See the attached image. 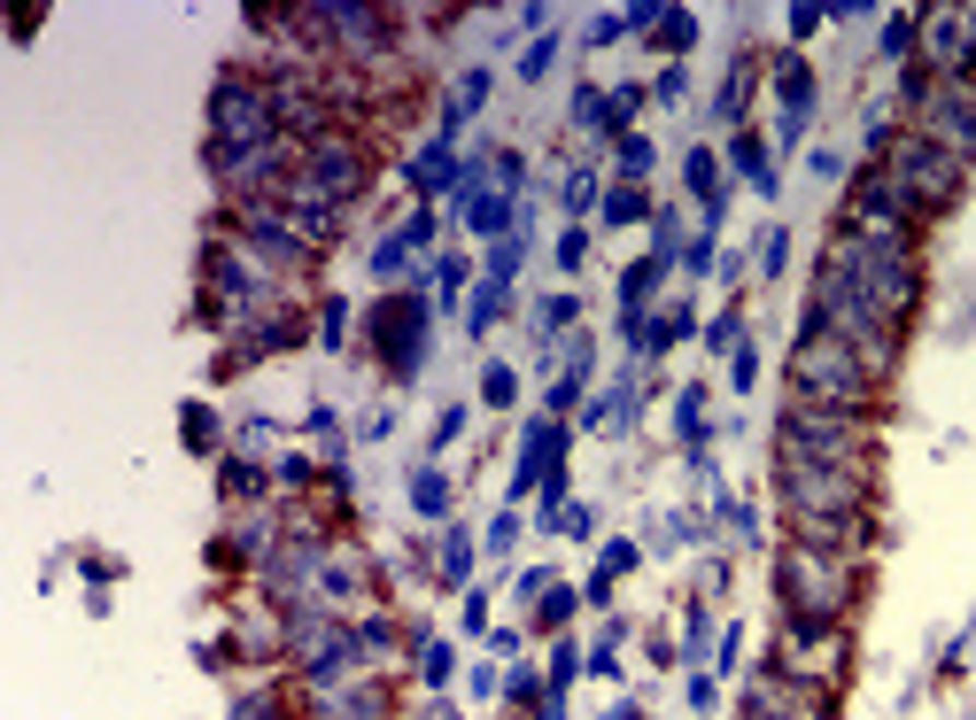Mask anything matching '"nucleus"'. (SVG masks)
<instances>
[{
	"mask_svg": "<svg viewBox=\"0 0 976 720\" xmlns=\"http://www.w3.org/2000/svg\"><path fill=\"white\" fill-rule=\"evenodd\" d=\"M875 365L852 349V341H837V333H822V326H798V349H790V388H798V403H814V411H868V396H875Z\"/></svg>",
	"mask_w": 976,
	"mask_h": 720,
	"instance_id": "f257e3e1",
	"label": "nucleus"
},
{
	"mask_svg": "<svg viewBox=\"0 0 976 720\" xmlns=\"http://www.w3.org/2000/svg\"><path fill=\"white\" fill-rule=\"evenodd\" d=\"M830 272H845V280L860 287V303H868V310H883L892 326H907V318H915V303H922V263H915V248H907V240L837 233Z\"/></svg>",
	"mask_w": 976,
	"mask_h": 720,
	"instance_id": "f03ea898",
	"label": "nucleus"
},
{
	"mask_svg": "<svg viewBox=\"0 0 976 720\" xmlns=\"http://www.w3.org/2000/svg\"><path fill=\"white\" fill-rule=\"evenodd\" d=\"M775 496L790 527H852L868 511V473L860 465H822V458H783Z\"/></svg>",
	"mask_w": 976,
	"mask_h": 720,
	"instance_id": "7ed1b4c3",
	"label": "nucleus"
},
{
	"mask_svg": "<svg viewBox=\"0 0 976 720\" xmlns=\"http://www.w3.org/2000/svg\"><path fill=\"white\" fill-rule=\"evenodd\" d=\"M256 147H280V102H272V85L217 78V94H210V163H233V155H256Z\"/></svg>",
	"mask_w": 976,
	"mask_h": 720,
	"instance_id": "20e7f679",
	"label": "nucleus"
},
{
	"mask_svg": "<svg viewBox=\"0 0 976 720\" xmlns=\"http://www.w3.org/2000/svg\"><path fill=\"white\" fill-rule=\"evenodd\" d=\"M775 589H783V612H790V619H814V627H830V619L852 604V566H845L837 551L790 543V551L775 558Z\"/></svg>",
	"mask_w": 976,
	"mask_h": 720,
	"instance_id": "39448f33",
	"label": "nucleus"
},
{
	"mask_svg": "<svg viewBox=\"0 0 976 720\" xmlns=\"http://www.w3.org/2000/svg\"><path fill=\"white\" fill-rule=\"evenodd\" d=\"M875 170L892 178V194H899L915 217H922V210H945V202L961 194V155H953V147H938L930 132H907V140H892Z\"/></svg>",
	"mask_w": 976,
	"mask_h": 720,
	"instance_id": "423d86ee",
	"label": "nucleus"
},
{
	"mask_svg": "<svg viewBox=\"0 0 976 720\" xmlns=\"http://www.w3.org/2000/svg\"><path fill=\"white\" fill-rule=\"evenodd\" d=\"M783 458H822V465H860L868 473V426L852 411H814V403H790L775 426Z\"/></svg>",
	"mask_w": 976,
	"mask_h": 720,
	"instance_id": "0eeeda50",
	"label": "nucleus"
},
{
	"mask_svg": "<svg viewBox=\"0 0 976 720\" xmlns=\"http://www.w3.org/2000/svg\"><path fill=\"white\" fill-rule=\"evenodd\" d=\"M373 349L388 356V373L396 380H419V365H426V295H388L380 310H373Z\"/></svg>",
	"mask_w": 976,
	"mask_h": 720,
	"instance_id": "6e6552de",
	"label": "nucleus"
},
{
	"mask_svg": "<svg viewBox=\"0 0 976 720\" xmlns=\"http://www.w3.org/2000/svg\"><path fill=\"white\" fill-rule=\"evenodd\" d=\"M930 62L953 70V78L976 70V9H945V16H930Z\"/></svg>",
	"mask_w": 976,
	"mask_h": 720,
	"instance_id": "1a4fd4ad",
	"label": "nucleus"
},
{
	"mask_svg": "<svg viewBox=\"0 0 976 720\" xmlns=\"http://www.w3.org/2000/svg\"><path fill=\"white\" fill-rule=\"evenodd\" d=\"M930 140H938V147H953V155H976V102H968V94L930 102Z\"/></svg>",
	"mask_w": 976,
	"mask_h": 720,
	"instance_id": "9d476101",
	"label": "nucleus"
},
{
	"mask_svg": "<svg viewBox=\"0 0 976 720\" xmlns=\"http://www.w3.org/2000/svg\"><path fill=\"white\" fill-rule=\"evenodd\" d=\"M403 178L419 194H458V178H466V163H450V140H426L411 163H403Z\"/></svg>",
	"mask_w": 976,
	"mask_h": 720,
	"instance_id": "9b49d317",
	"label": "nucleus"
},
{
	"mask_svg": "<svg viewBox=\"0 0 976 720\" xmlns=\"http://www.w3.org/2000/svg\"><path fill=\"white\" fill-rule=\"evenodd\" d=\"M775 102H783V117H814V70L798 55L775 62Z\"/></svg>",
	"mask_w": 976,
	"mask_h": 720,
	"instance_id": "f8f14e48",
	"label": "nucleus"
},
{
	"mask_svg": "<svg viewBox=\"0 0 976 720\" xmlns=\"http://www.w3.org/2000/svg\"><path fill=\"white\" fill-rule=\"evenodd\" d=\"M481 102H489V70H466V78L450 85V102H442V132H434V140H450V132H458Z\"/></svg>",
	"mask_w": 976,
	"mask_h": 720,
	"instance_id": "ddd939ff",
	"label": "nucleus"
},
{
	"mask_svg": "<svg viewBox=\"0 0 976 720\" xmlns=\"http://www.w3.org/2000/svg\"><path fill=\"white\" fill-rule=\"evenodd\" d=\"M659 272H667V263H659V256H644V263H628V280H620V318H644V303L659 295Z\"/></svg>",
	"mask_w": 976,
	"mask_h": 720,
	"instance_id": "4468645a",
	"label": "nucleus"
},
{
	"mask_svg": "<svg viewBox=\"0 0 976 720\" xmlns=\"http://www.w3.org/2000/svg\"><path fill=\"white\" fill-rule=\"evenodd\" d=\"M511 217H519V210H511V194H473V202H466V233L504 240V233H511Z\"/></svg>",
	"mask_w": 976,
	"mask_h": 720,
	"instance_id": "2eb2a0df",
	"label": "nucleus"
},
{
	"mask_svg": "<svg viewBox=\"0 0 976 720\" xmlns=\"http://www.w3.org/2000/svg\"><path fill=\"white\" fill-rule=\"evenodd\" d=\"M729 163H737V170L752 178V187H760V194H775V163H767V140H760V132H737V147H729Z\"/></svg>",
	"mask_w": 976,
	"mask_h": 720,
	"instance_id": "dca6fc26",
	"label": "nucleus"
},
{
	"mask_svg": "<svg viewBox=\"0 0 976 720\" xmlns=\"http://www.w3.org/2000/svg\"><path fill=\"white\" fill-rule=\"evenodd\" d=\"M411 511H419V519H442V511H450V473L419 465V473H411Z\"/></svg>",
	"mask_w": 976,
	"mask_h": 720,
	"instance_id": "f3484780",
	"label": "nucleus"
},
{
	"mask_svg": "<svg viewBox=\"0 0 976 720\" xmlns=\"http://www.w3.org/2000/svg\"><path fill=\"white\" fill-rule=\"evenodd\" d=\"M651 32H659V39H651L659 55H690V47H697V16H690V9H667Z\"/></svg>",
	"mask_w": 976,
	"mask_h": 720,
	"instance_id": "a211bd4d",
	"label": "nucleus"
},
{
	"mask_svg": "<svg viewBox=\"0 0 976 720\" xmlns=\"http://www.w3.org/2000/svg\"><path fill=\"white\" fill-rule=\"evenodd\" d=\"M752 78H760L752 62H737V70H729V85H721V102H714V117H721V125H744V102H752Z\"/></svg>",
	"mask_w": 976,
	"mask_h": 720,
	"instance_id": "6ab92c4d",
	"label": "nucleus"
},
{
	"mask_svg": "<svg viewBox=\"0 0 976 720\" xmlns=\"http://www.w3.org/2000/svg\"><path fill=\"white\" fill-rule=\"evenodd\" d=\"M179 441L195 449V458H210V449H217V411H202V403H187V411H179Z\"/></svg>",
	"mask_w": 976,
	"mask_h": 720,
	"instance_id": "aec40b11",
	"label": "nucleus"
},
{
	"mask_svg": "<svg viewBox=\"0 0 976 720\" xmlns=\"http://www.w3.org/2000/svg\"><path fill=\"white\" fill-rule=\"evenodd\" d=\"M651 163H659V147H651L644 132H620V178H628V187H636V178H651Z\"/></svg>",
	"mask_w": 976,
	"mask_h": 720,
	"instance_id": "412c9836",
	"label": "nucleus"
},
{
	"mask_svg": "<svg viewBox=\"0 0 976 720\" xmlns=\"http://www.w3.org/2000/svg\"><path fill=\"white\" fill-rule=\"evenodd\" d=\"M504 310H511V287H504V280H481V295H473V318H466V326H473V333H489Z\"/></svg>",
	"mask_w": 976,
	"mask_h": 720,
	"instance_id": "4be33fe9",
	"label": "nucleus"
},
{
	"mask_svg": "<svg viewBox=\"0 0 976 720\" xmlns=\"http://www.w3.org/2000/svg\"><path fill=\"white\" fill-rule=\"evenodd\" d=\"M674 434H682L690 449L705 441V388H682V396H674Z\"/></svg>",
	"mask_w": 976,
	"mask_h": 720,
	"instance_id": "5701e85b",
	"label": "nucleus"
},
{
	"mask_svg": "<svg viewBox=\"0 0 976 720\" xmlns=\"http://www.w3.org/2000/svg\"><path fill=\"white\" fill-rule=\"evenodd\" d=\"M426 280H434V295H442V303H458V295H466V280H473V263H466V256H434V272H426Z\"/></svg>",
	"mask_w": 976,
	"mask_h": 720,
	"instance_id": "b1692460",
	"label": "nucleus"
},
{
	"mask_svg": "<svg viewBox=\"0 0 976 720\" xmlns=\"http://www.w3.org/2000/svg\"><path fill=\"white\" fill-rule=\"evenodd\" d=\"M434 558H442V581H466V574H473V543H466L458 527L442 534V551H434Z\"/></svg>",
	"mask_w": 976,
	"mask_h": 720,
	"instance_id": "393cba45",
	"label": "nucleus"
},
{
	"mask_svg": "<svg viewBox=\"0 0 976 720\" xmlns=\"http://www.w3.org/2000/svg\"><path fill=\"white\" fill-rule=\"evenodd\" d=\"M225 496L240 504V496H263V465L256 458H225Z\"/></svg>",
	"mask_w": 976,
	"mask_h": 720,
	"instance_id": "a878e982",
	"label": "nucleus"
},
{
	"mask_svg": "<svg viewBox=\"0 0 976 720\" xmlns=\"http://www.w3.org/2000/svg\"><path fill=\"white\" fill-rule=\"evenodd\" d=\"M419 674H426V689H442V682L458 674V651L450 644H419Z\"/></svg>",
	"mask_w": 976,
	"mask_h": 720,
	"instance_id": "bb28decb",
	"label": "nucleus"
},
{
	"mask_svg": "<svg viewBox=\"0 0 976 720\" xmlns=\"http://www.w3.org/2000/svg\"><path fill=\"white\" fill-rule=\"evenodd\" d=\"M519 256H527V233H504V240L489 248V280H504V287H511V272H519Z\"/></svg>",
	"mask_w": 976,
	"mask_h": 720,
	"instance_id": "cd10ccee",
	"label": "nucleus"
},
{
	"mask_svg": "<svg viewBox=\"0 0 976 720\" xmlns=\"http://www.w3.org/2000/svg\"><path fill=\"white\" fill-rule=\"evenodd\" d=\"M574 604H581V597L551 581V589H543V604H536V627H566V619H574Z\"/></svg>",
	"mask_w": 976,
	"mask_h": 720,
	"instance_id": "c85d7f7f",
	"label": "nucleus"
},
{
	"mask_svg": "<svg viewBox=\"0 0 976 720\" xmlns=\"http://www.w3.org/2000/svg\"><path fill=\"white\" fill-rule=\"evenodd\" d=\"M644 217V187H612L604 194V225H636Z\"/></svg>",
	"mask_w": 976,
	"mask_h": 720,
	"instance_id": "c756f323",
	"label": "nucleus"
},
{
	"mask_svg": "<svg viewBox=\"0 0 976 720\" xmlns=\"http://www.w3.org/2000/svg\"><path fill=\"white\" fill-rule=\"evenodd\" d=\"M915 32H922V16H892V24H883V39H875V47H883V55L899 62V55H915Z\"/></svg>",
	"mask_w": 976,
	"mask_h": 720,
	"instance_id": "7c9ffc66",
	"label": "nucleus"
},
{
	"mask_svg": "<svg viewBox=\"0 0 976 720\" xmlns=\"http://www.w3.org/2000/svg\"><path fill=\"white\" fill-rule=\"evenodd\" d=\"M511 396H519V373H511V365H489V373H481V403H496V411H504Z\"/></svg>",
	"mask_w": 976,
	"mask_h": 720,
	"instance_id": "2f4dec72",
	"label": "nucleus"
},
{
	"mask_svg": "<svg viewBox=\"0 0 976 720\" xmlns=\"http://www.w3.org/2000/svg\"><path fill=\"white\" fill-rule=\"evenodd\" d=\"M581 666H589V651H574V644H558V651H551V697H566V682H574Z\"/></svg>",
	"mask_w": 976,
	"mask_h": 720,
	"instance_id": "473e14b6",
	"label": "nucleus"
},
{
	"mask_svg": "<svg viewBox=\"0 0 976 720\" xmlns=\"http://www.w3.org/2000/svg\"><path fill=\"white\" fill-rule=\"evenodd\" d=\"M403 263H411V240H403V233H388V240L373 248V272H380V280H396Z\"/></svg>",
	"mask_w": 976,
	"mask_h": 720,
	"instance_id": "72a5a7b5",
	"label": "nucleus"
},
{
	"mask_svg": "<svg viewBox=\"0 0 976 720\" xmlns=\"http://www.w3.org/2000/svg\"><path fill=\"white\" fill-rule=\"evenodd\" d=\"M744 341V310H721L714 326H705V349H737Z\"/></svg>",
	"mask_w": 976,
	"mask_h": 720,
	"instance_id": "f704fd0d",
	"label": "nucleus"
},
{
	"mask_svg": "<svg viewBox=\"0 0 976 720\" xmlns=\"http://www.w3.org/2000/svg\"><path fill=\"white\" fill-rule=\"evenodd\" d=\"M574 310H581L574 295H551V303L536 310V333H558V326H574Z\"/></svg>",
	"mask_w": 976,
	"mask_h": 720,
	"instance_id": "c9c22d12",
	"label": "nucleus"
},
{
	"mask_svg": "<svg viewBox=\"0 0 976 720\" xmlns=\"http://www.w3.org/2000/svg\"><path fill=\"white\" fill-rule=\"evenodd\" d=\"M597 202V170H566V210H589Z\"/></svg>",
	"mask_w": 976,
	"mask_h": 720,
	"instance_id": "e433bc0d",
	"label": "nucleus"
},
{
	"mask_svg": "<svg viewBox=\"0 0 976 720\" xmlns=\"http://www.w3.org/2000/svg\"><path fill=\"white\" fill-rule=\"evenodd\" d=\"M519 543V511H496V527H489V558H504Z\"/></svg>",
	"mask_w": 976,
	"mask_h": 720,
	"instance_id": "4c0bfd02",
	"label": "nucleus"
},
{
	"mask_svg": "<svg viewBox=\"0 0 976 720\" xmlns=\"http://www.w3.org/2000/svg\"><path fill=\"white\" fill-rule=\"evenodd\" d=\"M636 109H644V85H620V94H612V132H628Z\"/></svg>",
	"mask_w": 976,
	"mask_h": 720,
	"instance_id": "58836bf2",
	"label": "nucleus"
},
{
	"mask_svg": "<svg viewBox=\"0 0 976 720\" xmlns=\"http://www.w3.org/2000/svg\"><path fill=\"white\" fill-rule=\"evenodd\" d=\"M551 55H558V39H536V47L519 55V78H543V70H551Z\"/></svg>",
	"mask_w": 976,
	"mask_h": 720,
	"instance_id": "ea45409f",
	"label": "nucleus"
},
{
	"mask_svg": "<svg viewBox=\"0 0 976 720\" xmlns=\"http://www.w3.org/2000/svg\"><path fill=\"white\" fill-rule=\"evenodd\" d=\"M628 566H636V543H604V558H597V574H612V581H620V574H628Z\"/></svg>",
	"mask_w": 976,
	"mask_h": 720,
	"instance_id": "a19ab883",
	"label": "nucleus"
},
{
	"mask_svg": "<svg viewBox=\"0 0 976 720\" xmlns=\"http://www.w3.org/2000/svg\"><path fill=\"white\" fill-rule=\"evenodd\" d=\"M620 39H628V16H597L589 24V47H620Z\"/></svg>",
	"mask_w": 976,
	"mask_h": 720,
	"instance_id": "79ce46f5",
	"label": "nucleus"
},
{
	"mask_svg": "<svg viewBox=\"0 0 976 720\" xmlns=\"http://www.w3.org/2000/svg\"><path fill=\"white\" fill-rule=\"evenodd\" d=\"M783 263H790V233H767L760 240V272H783Z\"/></svg>",
	"mask_w": 976,
	"mask_h": 720,
	"instance_id": "37998d69",
	"label": "nucleus"
},
{
	"mask_svg": "<svg viewBox=\"0 0 976 720\" xmlns=\"http://www.w3.org/2000/svg\"><path fill=\"white\" fill-rule=\"evenodd\" d=\"M341 326H349V310H341V303H326V310H318V333H326V349H341Z\"/></svg>",
	"mask_w": 976,
	"mask_h": 720,
	"instance_id": "c03bdc74",
	"label": "nucleus"
},
{
	"mask_svg": "<svg viewBox=\"0 0 976 720\" xmlns=\"http://www.w3.org/2000/svg\"><path fill=\"white\" fill-rule=\"evenodd\" d=\"M729 380H737V388H752V380H760V356H752V349H737V356H729Z\"/></svg>",
	"mask_w": 976,
	"mask_h": 720,
	"instance_id": "a18cd8bd",
	"label": "nucleus"
},
{
	"mask_svg": "<svg viewBox=\"0 0 976 720\" xmlns=\"http://www.w3.org/2000/svg\"><path fill=\"white\" fill-rule=\"evenodd\" d=\"M233 720H280V705H272V697H240Z\"/></svg>",
	"mask_w": 976,
	"mask_h": 720,
	"instance_id": "49530a36",
	"label": "nucleus"
},
{
	"mask_svg": "<svg viewBox=\"0 0 976 720\" xmlns=\"http://www.w3.org/2000/svg\"><path fill=\"white\" fill-rule=\"evenodd\" d=\"M403 240H411V248H426V240H434V210H419V217H403Z\"/></svg>",
	"mask_w": 976,
	"mask_h": 720,
	"instance_id": "de8ad7c7",
	"label": "nucleus"
},
{
	"mask_svg": "<svg viewBox=\"0 0 976 720\" xmlns=\"http://www.w3.org/2000/svg\"><path fill=\"white\" fill-rule=\"evenodd\" d=\"M303 481H318L310 458H280V488H303Z\"/></svg>",
	"mask_w": 976,
	"mask_h": 720,
	"instance_id": "09e8293b",
	"label": "nucleus"
},
{
	"mask_svg": "<svg viewBox=\"0 0 976 720\" xmlns=\"http://www.w3.org/2000/svg\"><path fill=\"white\" fill-rule=\"evenodd\" d=\"M558 527H566V534H589V527H597V511H589V504H566V511H558Z\"/></svg>",
	"mask_w": 976,
	"mask_h": 720,
	"instance_id": "8fccbe9b",
	"label": "nucleus"
},
{
	"mask_svg": "<svg viewBox=\"0 0 976 720\" xmlns=\"http://www.w3.org/2000/svg\"><path fill=\"white\" fill-rule=\"evenodd\" d=\"M822 16H830V9H790V32H798V39H814V32H822Z\"/></svg>",
	"mask_w": 976,
	"mask_h": 720,
	"instance_id": "3c124183",
	"label": "nucleus"
},
{
	"mask_svg": "<svg viewBox=\"0 0 976 720\" xmlns=\"http://www.w3.org/2000/svg\"><path fill=\"white\" fill-rule=\"evenodd\" d=\"M604 720H644V712H636V705H612V712H604Z\"/></svg>",
	"mask_w": 976,
	"mask_h": 720,
	"instance_id": "603ef678",
	"label": "nucleus"
},
{
	"mask_svg": "<svg viewBox=\"0 0 976 720\" xmlns=\"http://www.w3.org/2000/svg\"><path fill=\"white\" fill-rule=\"evenodd\" d=\"M426 720H458V712H450V705H434V712H426Z\"/></svg>",
	"mask_w": 976,
	"mask_h": 720,
	"instance_id": "864d4df0",
	"label": "nucleus"
}]
</instances>
